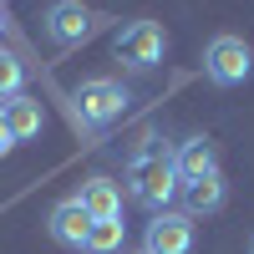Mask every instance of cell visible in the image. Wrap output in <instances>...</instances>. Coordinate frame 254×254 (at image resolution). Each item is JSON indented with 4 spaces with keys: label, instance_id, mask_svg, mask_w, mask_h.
<instances>
[{
    "label": "cell",
    "instance_id": "cell-16",
    "mask_svg": "<svg viewBox=\"0 0 254 254\" xmlns=\"http://www.w3.org/2000/svg\"><path fill=\"white\" fill-rule=\"evenodd\" d=\"M249 254H254V239H249Z\"/></svg>",
    "mask_w": 254,
    "mask_h": 254
},
{
    "label": "cell",
    "instance_id": "cell-11",
    "mask_svg": "<svg viewBox=\"0 0 254 254\" xmlns=\"http://www.w3.org/2000/svg\"><path fill=\"white\" fill-rule=\"evenodd\" d=\"M76 198H81V208H87L92 219H122V188L112 178H87Z\"/></svg>",
    "mask_w": 254,
    "mask_h": 254
},
{
    "label": "cell",
    "instance_id": "cell-13",
    "mask_svg": "<svg viewBox=\"0 0 254 254\" xmlns=\"http://www.w3.org/2000/svg\"><path fill=\"white\" fill-rule=\"evenodd\" d=\"M20 81H26V66H20L10 51H0V102H10L20 92Z\"/></svg>",
    "mask_w": 254,
    "mask_h": 254
},
{
    "label": "cell",
    "instance_id": "cell-6",
    "mask_svg": "<svg viewBox=\"0 0 254 254\" xmlns=\"http://www.w3.org/2000/svg\"><path fill=\"white\" fill-rule=\"evenodd\" d=\"M142 254H193V219L183 208H163L147 224V239H142Z\"/></svg>",
    "mask_w": 254,
    "mask_h": 254
},
{
    "label": "cell",
    "instance_id": "cell-12",
    "mask_svg": "<svg viewBox=\"0 0 254 254\" xmlns=\"http://www.w3.org/2000/svg\"><path fill=\"white\" fill-rule=\"evenodd\" d=\"M117 249H122V219H92L87 254H117Z\"/></svg>",
    "mask_w": 254,
    "mask_h": 254
},
{
    "label": "cell",
    "instance_id": "cell-14",
    "mask_svg": "<svg viewBox=\"0 0 254 254\" xmlns=\"http://www.w3.org/2000/svg\"><path fill=\"white\" fill-rule=\"evenodd\" d=\"M10 147H15V137H10V127H5V112H0V158H5Z\"/></svg>",
    "mask_w": 254,
    "mask_h": 254
},
{
    "label": "cell",
    "instance_id": "cell-8",
    "mask_svg": "<svg viewBox=\"0 0 254 254\" xmlns=\"http://www.w3.org/2000/svg\"><path fill=\"white\" fill-rule=\"evenodd\" d=\"M173 168H178L183 183H193V178H214V173H219V147H214V137H188L178 153H173Z\"/></svg>",
    "mask_w": 254,
    "mask_h": 254
},
{
    "label": "cell",
    "instance_id": "cell-15",
    "mask_svg": "<svg viewBox=\"0 0 254 254\" xmlns=\"http://www.w3.org/2000/svg\"><path fill=\"white\" fill-rule=\"evenodd\" d=\"M5 20H10V15H5V5H0V31H5Z\"/></svg>",
    "mask_w": 254,
    "mask_h": 254
},
{
    "label": "cell",
    "instance_id": "cell-2",
    "mask_svg": "<svg viewBox=\"0 0 254 254\" xmlns=\"http://www.w3.org/2000/svg\"><path fill=\"white\" fill-rule=\"evenodd\" d=\"M112 56L127 71H153L168 56V31L158 26V20H132V26H122L112 36Z\"/></svg>",
    "mask_w": 254,
    "mask_h": 254
},
{
    "label": "cell",
    "instance_id": "cell-7",
    "mask_svg": "<svg viewBox=\"0 0 254 254\" xmlns=\"http://www.w3.org/2000/svg\"><path fill=\"white\" fill-rule=\"evenodd\" d=\"M46 229H51V239H56L61 249H87V229H92V214L81 208V198H61V203L51 208Z\"/></svg>",
    "mask_w": 254,
    "mask_h": 254
},
{
    "label": "cell",
    "instance_id": "cell-9",
    "mask_svg": "<svg viewBox=\"0 0 254 254\" xmlns=\"http://www.w3.org/2000/svg\"><path fill=\"white\" fill-rule=\"evenodd\" d=\"M0 112H5V127H10V137L15 142H31L41 137V127H46V112H41V102L36 97H10V102H0Z\"/></svg>",
    "mask_w": 254,
    "mask_h": 254
},
{
    "label": "cell",
    "instance_id": "cell-1",
    "mask_svg": "<svg viewBox=\"0 0 254 254\" xmlns=\"http://www.w3.org/2000/svg\"><path fill=\"white\" fill-rule=\"evenodd\" d=\"M127 183H132V198L142 208H153V214H163L168 198L183 188L178 168H173V153H163V147H142L132 158V168H127Z\"/></svg>",
    "mask_w": 254,
    "mask_h": 254
},
{
    "label": "cell",
    "instance_id": "cell-3",
    "mask_svg": "<svg viewBox=\"0 0 254 254\" xmlns=\"http://www.w3.org/2000/svg\"><path fill=\"white\" fill-rule=\"evenodd\" d=\"M203 76L214 87H244L254 76V46L244 36H214L203 46Z\"/></svg>",
    "mask_w": 254,
    "mask_h": 254
},
{
    "label": "cell",
    "instance_id": "cell-5",
    "mask_svg": "<svg viewBox=\"0 0 254 254\" xmlns=\"http://www.w3.org/2000/svg\"><path fill=\"white\" fill-rule=\"evenodd\" d=\"M97 26H102V15L87 10L81 0H56V5L46 10V41L61 46V51H66V46H81Z\"/></svg>",
    "mask_w": 254,
    "mask_h": 254
},
{
    "label": "cell",
    "instance_id": "cell-10",
    "mask_svg": "<svg viewBox=\"0 0 254 254\" xmlns=\"http://www.w3.org/2000/svg\"><path fill=\"white\" fill-rule=\"evenodd\" d=\"M224 198H229V188H224L219 173H214V178H193V183H183V214H188V219H198V214H219Z\"/></svg>",
    "mask_w": 254,
    "mask_h": 254
},
{
    "label": "cell",
    "instance_id": "cell-4",
    "mask_svg": "<svg viewBox=\"0 0 254 254\" xmlns=\"http://www.w3.org/2000/svg\"><path fill=\"white\" fill-rule=\"evenodd\" d=\"M71 102H76L81 127H107V122H117V117L127 112V102H132V97L122 92V81L92 76V81H81V87L71 92Z\"/></svg>",
    "mask_w": 254,
    "mask_h": 254
}]
</instances>
